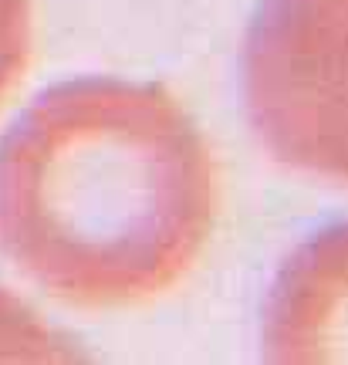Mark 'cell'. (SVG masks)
Returning <instances> with one entry per match:
<instances>
[{
  "mask_svg": "<svg viewBox=\"0 0 348 365\" xmlns=\"http://www.w3.org/2000/svg\"><path fill=\"white\" fill-rule=\"evenodd\" d=\"M220 207L207 135L155 81H58L0 139V250L75 308L173 291L203 257Z\"/></svg>",
  "mask_w": 348,
  "mask_h": 365,
  "instance_id": "obj_1",
  "label": "cell"
},
{
  "mask_svg": "<svg viewBox=\"0 0 348 365\" xmlns=\"http://www.w3.org/2000/svg\"><path fill=\"white\" fill-rule=\"evenodd\" d=\"M240 88L277 166L348 190V0H264L244 34Z\"/></svg>",
  "mask_w": 348,
  "mask_h": 365,
  "instance_id": "obj_2",
  "label": "cell"
},
{
  "mask_svg": "<svg viewBox=\"0 0 348 365\" xmlns=\"http://www.w3.org/2000/svg\"><path fill=\"white\" fill-rule=\"evenodd\" d=\"M260 352L281 365L348 362V220L304 237L277 267L260 314Z\"/></svg>",
  "mask_w": 348,
  "mask_h": 365,
  "instance_id": "obj_3",
  "label": "cell"
},
{
  "mask_svg": "<svg viewBox=\"0 0 348 365\" xmlns=\"http://www.w3.org/2000/svg\"><path fill=\"white\" fill-rule=\"evenodd\" d=\"M34 51V4L0 0V105L21 85Z\"/></svg>",
  "mask_w": 348,
  "mask_h": 365,
  "instance_id": "obj_4",
  "label": "cell"
}]
</instances>
